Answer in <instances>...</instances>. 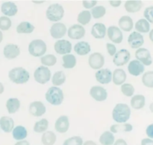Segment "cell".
<instances>
[{
    "label": "cell",
    "mask_w": 153,
    "mask_h": 145,
    "mask_svg": "<svg viewBox=\"0 0 153 145\" xmlns=\"http://www.w3.org/2000/svg\"><path fill=\"white\" fill-rule=\"evenodd\" d=\"M131 116V110L126 104H117L112 112L113 119L118 124L126 123Z\"/></svg>",
    "instance_id": "obj_1"
},
{
    "label": "cell",
    "mask_w": 153,
    "mask_h": 145,
    "mask_svg": "<svg viewBox=\"0 0 153 145\" xmlns=\"http://www.w3.org/2000/svg\"><path fill=\"white\" fill-rule=\"evenodd\" d=\"M10 80L16 84H24L27 83L30 78V74L26 69L22 67H16L8 72Z\"/></svg>",
    "instance_id": "obj_2"
},
{
    "label": "cell",
    "mask_w": 153,
    "mask_h": 145,
    "mask_svg": "<svg viewBox=\"0 0 153 145\" xmlns=\"http://www.w3.org/2000/svg\"><path fill=\"white\" fill-rule=\"evenodd\" d=\"M45 97L46 101L53 106L61 105L64 98L63 91L57 86L49 88L46 92Z\"/></svg>",
    "instance_id": "obj_3"
},
{
    "label": "cell",
    "mask_w": 153,
    "mask_h": 145,
    "mask_svg": "<svg viewBox=\"0 0 153 145\" xmlns=\"http://www.w3.org/2000/svg\"><path fill=\"white\" fill-rule=\"evenodd\" d=\"M46 17L52 22L60 21L64 15V9L60 4H52L48 7L46 12Z\"/></svg>",
    "instance_id": "obj_4"
},
{
    "label": "cell",
    "mask_w": 153,
    "mask_h": 145,
    "mask_svg": "<svg viewBox=\"0 0 153 145\" xmlns=\"http://www.w3.org/2000/svg\"><path fill=\"white\" fill-rule=\"evenodd\" d=\"M46 50H47V46L45 42L42 40H32L28 46V52L30 54L36 57L43 56Z\"/></svg>",
    "instance_id": "obj_5"
},
{
    "label": "cell",
    "mask_w": 153,
    "mask_h": 145,
    "mask_svg": "<svg viewBox=\"0 0 153 145\" xmlns=\"http://www.w3.org/2000/svg\"><path fill=\"white\" fill-rule=\"evenodd\" d=\"M34 80L40 84H45L50 80L51 71L47 67L39 66L34 73Z\"/></svg>",
    "instance_id": "obj_6"
},
{
    "label": "cell",
    "mask_w": 153,
    "mask_h": 145,
    "mask_svg": "<svg viewBox=\"0 0 153 145\" xmlns=\"http://www.w3.org/2000/svg\"><path fill=\"white\" fill-rule=\"evenodd\" d=\"M88 63L93 69L100 70L105 64L104 56L99 52L91 54L88 58Z\"/></svg>",
    "instance_id": "obj_7"
},
{
    "label": "cell",
    "mask_w": 153,
    "mask_h": 145,
    "mask_svg": "<svg viewBox=\"0 0 153 145\" xmlns=\"http://www.w3.org/2000/svg\"><path fill=\"white\" fill-rule=\"evenodd\" d=\"M131 54L127 49H121L117 52L114 56L113 63L117 66H122L126 65L129 61Z\"/></svg>",
    "instance_id": "obj_8"
},
{
    "label": "cell",
    "mask_w": 153,
    "mask_h": 145,
    "mask_svg": "<svg viewBox=\"0 0 153 145\" xmlns=\"http://www.w3.org/2000/svg\"><path fill=\"white\" fill-rule=\"evenodd\" d=\"M135 57L137 58V60L141 63L143 66H150L152 63L150 52L145 48H140L136 51Z\"/></svg>",
    "instance_id": "obj_9"
},
{
    "label": "cell",
    "mask_w": 153,
    "mask_h": 145,
    "mask_svg": "<svg viewBox=\"0 0 153 145\" xmlns=\"http://www.w3.org/2000/svg\"><path fill=\"white\" fill-rule=\"evenodd\" d=\"M54 49L58 54H68L72 50V44L70 41L66 40H59L55 42Z\"/></svg>",
    "instance_id": "obj_10"
},
{
    "label": "cell",
    "mask_w": 153,
    "mask_h": 145,
    "mask_svg": "<svg viewBox=\"0 0 153 145\" xmlns=\"http://www.w3.org/2000/svg\"><path fill=\"white\" fill-rule=\"evenodd\" d=\"M67 35L72 40H80L85 35V29L79 24L73 25L67 31Z\"/></svg>",
    "instance_id": "obj_11"
},
{
    "label": "cell",
    "mask_w": 153,
    "mask_h": 145,
    "mask_svg": "<svg viewBox=\"0 0 153 145\" xmlns=\"http://www.w3.org/2000/svg\"><path fill=\"white\" fill-rule=\"evenodd\" d=\"M106 33H107L109 40H111L114 43L120 44L122 43L123 36L122 31L118 27L115 26V25H111L108 28Z\"/></svg>",
    "instance_id": "obj_12"
},
{
    "label": "cell",
    "mask_w": 153,
    "mask_h": 145,
    "mask_svg": "<svg viewBox=\"0 0 153 145\" xmlns=\"http://www.w3.org/2000/svg\"><path fill=\"white\" fill-rule=\"evenodd\" d=\"M128 43L131 49H140L142 45L144 43V39L141 34L134 31L128 36Z\"/></svg>",
    "instance_id": "obj_13"
},
{
    "label": "cell",
    "mask_w": 153,
    "mask_h": 145,
    "mask_svg": "<svg viewBox=\"0 0 153 145\" xmlns=\"http://www.w3.org/2000/svg\"><path fill=\"white\" fill-rule=\"evenodd\" d=\"M90 95L97 101H104L107 99L108 92L107 90L102 86H94L91 87Z\"/></svg>",
    "instance_id": "obj_14"
},
{
    "label": "cell",
    "mask_w": 153,
    "mask_h": 145,
    "mask_svg": "<svg viewBox=\"0 0 153 145\" xmlns=\"http://www.w3.org/2000/svg\"><path fill=\"white\" fill-rule=\"evenodd\" d=\"M67 33V27L64 23L56 22L53 24L50 28V34L54 39H61L64 37Z\"/></svg>",
    "instance_id": "obj_15"
},
{
    "label": "cell",
    "mask_w": 153,
    "mask_h": 145,
    "mask_svg": "<svg viewBox=\"0 0 153 145\" xmlns=\"http://www.w3.org/2000/svg\"><path fill=\"white\" fill-rule=\"evenodd\" d=\"M95 77L101 84H108L112 80V72L108 68H102L96 72Z\"/></svg>",
    "instance_id": "obj_16"
},
{
    "label": "cell",
    "mask_w": 153,
    "mask_h": 145,
    "mask_svg": "<svg viewBox=\"0 0 153 145\" xmlns=\"http://www.w3.org/2000/svg\"><path fill=\"white\" fill-rule=\"evenodd\" d=\"M46 109L41 101H33L29 105V112L34 117H40L46 113Z\"/></svg>",
    "instance_id": "obj_17"
},
{
    "label": "cell",
    "mask_w": 153,
    "mask_h": 145,
    "mask_svg": "<svg viewBox=\"0 0 153 145\" xmlns=\"http://www.w3.org/2000/svg\"><path fill=\"white\" fill-rule=\"evenodd\" d=\"M3 54L7 59H14V58L17 57L20 54V49L16 45L13 44V43H9L4 46Z\"/></svg>",
    "instance_id": "obj_18"
},
{
    "label": "cell",
    "mask_w": 153,
    "mask_h": 145,
    "mask_svg": "<svg viewBox=\"0 0 153 145\" xmlns=\"http://www.w3.org/2000/svg\"><path fill=\"white\" fill-rule=\"evenodd\" d=\"M70 127V121L67 116H61L56 120L55 124V129L59 133H65Z\"/></svg>",
    "instance_id": "obj_19"
},
{
    "label": "cell",
    "mask_w": 153,
    "mask_h": 145,
    "mask_svg": "<svg viewBox=\"0 0 153 145\" xmlns=\"http://www.w3.org/2000/svg\"><path fill=\"white\" fill-rule=\"evenodd\" d=\"M144 70V66L137 60H131L128 66V71L129 74L133 76H135V77L143 74Z\"/></svg>",
    "instance_id": "obj_20"
},
{
    "label": "cell",
    "mask_w": 153,
    "mask_h": 145,
    "mask_svg": "<svg viewBox=\"0 0 153 145\" xmlns=\"http://www.w3.org/2000/svg\"><path fill=\"white\" fill-rule=\"evenodd\" d=\"M1 13L5 16H13L17 13L18 8L16 4L12 1H6L2 3L1 6Z\"/></svg>",
    "instance_id": "obj_21"
},
{
    "label": "cell",
    "mask_w": 153,
    "mask_h": 145,
    "mask_svg": "<svg viewBox=\"0 0 153 145\" xmlns=\"http://www.w3.org/2000/svg\"><path fill=\"white\" fill-rule=\"evenodd\" d=\"M106 32H107V29H106L105 25L100 22L94 24L91 29V34L96 39H103L105 37Z\"/></svg>",
    "instance_id": "obj_22"
},
{
    "label": "cell",
    "mask_w": 153,
    "mask_h": 145,
    "mask_svg": "<svg viewBox=\"0 0 153 145\" xmlns=\"http://www.w3.org/2000/svg\"><path fill=\"white\" fill-rule=\"evenodd\" d=\"M126 80V73L123 69L117 68L112 73V81L117 86L123 84Z\"/></svg>",
    "instance_id": "obj_23"
},
{
    "label": "cell",
    "mask_w": 153,
    "mask_h": 145,
    "mask_svg": "<svg viewBox=\"0 0 153 145\" xmlns=\"http://www.w3.org/2000/svg\"><path fill=\"white\" fill-rule=\"evenodd\" d=\"M0 128L4 131V132H11L14 128V121L13 119L7 116H3L0 119Z\"/></svg>",
    "instance_id": "obj_24"
},
{
    "label": "cell",
    "mask_w": 153,
    "mask_h": 145,
    "mask_svg": "<svg viewBox=\"0 0 153 145\" xmlns=\"http://www.w3.org/2000/svg\"><path fill=\"white\" fill-rule=\"evenodd\" d=\"M118 25L121 30L126 31V32H129L131 31L134 27L133 20L129 16H123L119 19Z\"/></svg>",
    "instance_id": "obj_25"
},
{
    "label": "cell",
    "mask_w": 153,
    "mask_h": 145,
    "mask_svg": "<svg viewBox=\"0 0 153 145\" xmlns=\"http://www.w3.org/2000/svg\"><path fill=\"white\" fill-rule=\"evenodd\" d=\"M142 6H143V2L141 1H138V0H130V1H126L125 3L126 10L128 13H136L138 12L139 10L141 9Z\"/></svg>",
    "instance_id": "obj_26"
},
{
    "label": "cell",
    "mask_w": 153,
    "mask_h": 145,
    "mask_svg": "<svg viewBox=\"0 0 153 145\" xmlns=\"http://www.w3.org/2000/svg\"><path fill=\"white\" fill-rule=\"evenodd\" d=\"M133 130L132 125L128 123L117 124L111 126L110 132L112 133H117V132H131Z\"/></svg>",
    "instance_id": "obj_27"
},
{
    "label": "cell",
    "mask_w": 153,
    "mask_h": 145,
    "mask_svg": "<svg viewBox=\"0 0 153 145\" xmlns=\"http://www.w3.org/2000/svg\"><path fill=\"white\" fill-rule=\"evenodd\" d=\"M74 51L77 54L81 55V56L87 55L91 52V46L87 42H79L75 45Z\"/></svg>",
    "instance_id": "obj_28"
},
{
    "label": "cell",
    "mask_w": 153,
    "mask_h": 145,
    "mask_svg": "<svg viewBox=\"0 0 153 145\" xmlns=\"http://www.w3.org/2000/svg\"><path fill=\"white\" fill-rule=\"evenodd\" d=\"M20 107V101L18 98H9L6 102V108L9 114H14L19 110Z\"/></svg>",
    "instance_id": "obj_29"
},
{
    "label": "cell",
    "mask_w": 153,
    "mask_h": 145,
    "mask_svg": "<svg viewBox=\"0 0 153 145\" xmlns=\"http://www.w3.org/2000/svg\"><path fill=\"white\" fill-rule=\"evenodd\" d=\"M12 135L13 138L17 141H22L24 140L28 135L26 129L22 126H16L12 130Z\"/></svg>",
    "instance_id": "obj_30"
},
{
    "label": "cell",
    "mask_w": 153,
    "mask_h": 145,
    "mask_svg": "<svg viewBox=\"0 0 153 145\" xmlns=\"http://www.w3.org/2000/svg\"><path fill=\"white\" fill-rule=\"evenodd\" d=\"M131 106L134 110H140L145 106V97L143 95H136L131 100Z\"/></svg>",
    "instance_id": "obj_31"
},
{
    "label": "cell",
    "mask_w": 153,
    "mask_h": 145,
    "mask_svg": "<svg viewBox=\"0 0 153 145\" xmlns=\"http://www.w3.org/2000/svg\"><path fill=\"white\" fill-rule=\"evenodd\" d=\"M63 67L65 68H73L76 66V57L71 54H65L62 57Z\"/></svg>",
    "instance_id": "obj_32"
},
{
    "label": "cell",
    "mask_w": 153,
    "mask_h": 145,
    "mask_svg": "<svg viewBox=\"0 0 153 145\" xmlns=\"http://www.w3.org/2000/svg\"><path fill=\"white\" fill-rule=\"evenodd\" d=\"M57 136L52 131H46L41 137V141L43 145H54L56 142Z\"/></svg>",
    "instance_id": "obj_33"
},
{
    "label": "cell",
    "mask_w": 153,
    "mask_h": 145,
    "mask_svg": "<svg viewBox=\"0 0 153 145\" xmlns=\"http://www.w3.org/2000/svg\"><path fill=\"white\" fill-rule=\"evenodd\" d=\"M35 27L28 22H22L16 27V32L18 34H31L34 31Z\"/></svg>",
    "instance_id": "obj_34"
},
{
    "label": "cell",
    "mask_w": 153,
    "mask_h": 145,
    "mask_svg": "<svg viewBox=\"0 0 153 145\" xmlns=\"http://www.w3.org/2000/svg\"><path fill=\"white\" fill-rule=\"evenodd\" d=\"M114 136L110 131H105L100 137V142L102 145H112L114 143Z\"/></svg>",
    "instance_id": "obj_35"
},
{
    "label": "cell",
    "mask_w": 153,
    "mask_h": 145,
    "mask_svg": "<svg viewBox=\"0 0 153 145\" xmlns=\"http://www.w3.org/2000/svg\"><path fill=\"white\" fill-rule=\"evenodd\" d=\"M66 81V75L64 71H58L55 72L52 78V84L55 86H59L64 84Z\"/></svg>",
    "instance_id": "obj_36"
},
{
    "label": "cell",
    "mask_w": 153,
    "mask_h": 145,
    "mask_svg": "<svg viewBox=\"0 0 153 145\" xmlns=\"http://www.w3.org/2000/svg\"><path fill=\"white\" fill-rule=\"evenodd\" d=\"M135 30L137 33H148L150 30V25L145 19H140L135 23Z\"/></svg>",
    "instance_id": "obj_37"
},
{
    "label": "cell",
    "mask_w": 153,
    "mask_h": 145,
    "mask_svg": "<svg viewBox=\"0 0 153 145\" xmlns=\"http://www.w3.org/2000/svg\"><path fill=\"white\" fill-rule=\"evenodd\" d=\"M48 127H49V121H48V120L46 119H43L34 124V131L35 132H37V133L44 132L48 129Z\"/></svg>",
    "instance_id": "obj_38"
},
{
    "label": "cell",
    "mask_w": 153,
    "mask_h": 145,
    "mask_svg": "<svg viewBox=\"0 0 153 145\" xmlns=\"http://www.w3.org/2000/svg\"><path fill=\"white\" fill-rule=\"evenodd\" d=\"M91 14L89 10H83L80 12L79 14L78 15L77 21L81 25H86L91 22Z\"/></svg>",
    "instance_id": "obj_39"
},
{
    "label": "cell",
    "mask_w": 153,
    "mask_h": 145,
    "mask_svg": "<svg viewBox=\"0 0 153 145\" xmlns=\"http://www.w3.org/2000/svg\"><path fill=\"white\" fill-rule=\"evenodd\" d=\"M106 13V9L105 7L103 6H95L91 9V14L93 16L94 19H100V18L103 17Z\"/></svg>",
    "instance_id": "obj_40"
},
{
    "label": "cell",
    "mask_w": 153,
    "mask_h": 145,
    "mask_svg": "<svg viewBox=\"0 0 153 145\" xmlns=\"http://www.w3.org/2000/svg\"><path fill=\"white\" fill-rule=\"evenodd\" d=\"M40 61H41V63L43 64V66H53L54 65L56 64L57 58L53 54H47L46 56L42 57Z\"/></svg>",
    "instance_id": "obj_41"
},
{
    "label": "cell",
    "mask_w": 153,
    "mask_h": 145,
    "mask_svg": "<svg viewBox=\"0 0 153 145\" xmlns=\"http://www.w3.org/2000/svg\"><path fill=\"white\" fill-rule=\"evenodd\" d=\"M142 82L143 85L148 88L153 87V71H149L145 72L142 77Z\"/></svg>",
    "instance_id": "obj_42"
},
{
    "label": "cell",
    "mask_w": 153,
    "mask_h": 145,
    "mask_svg": "<svg viewBox=\"0 0 153 145\" xmlns=\"http://www.w3.org/2000/svg\"><path fill=\"white\" fill-rule=\"evenodd\" d=\"M121 92L125 96L131 97L134 93V88L130 83H123L121 86Z\"/></svg>",
    "instance_id": "obj_43"
},
{
    "label": "cell",
    "mask_w": 153,
    "mask_h": 145,
    "mask_svg": "<svg viewBox=\"0 0 153 145\" xmlns=\"http://www.w3.org/2000/svg\"><path fill=\"white\" fill-rule=\"evenodd\" d=\"M12 22L9 17L3 16L0 17V30L1 31H7L11 27Z\"/></svg>",
    "instance_id": "obj_44"
},
{
    "label": "cell",
    "mask_w": 153,
    "mask_h": 145,
    "mask_svg": "<svg viewBox=\"0 0 153 145\" xmlns=\"http://www.w3.org/2000/svg\"><path fill=\"white\" fill-rule=\"evenodd\" d=\"M83 139L80 136H73L65 140L63 145H82Z\"/></svg>",
    "instance_id": "obj_45"
},
{
    "label": "cell",
    "mask_w": 153,
    "mask_h": 145,
    "mask_svg": "<svg viewBox=\"0 0 153 145\" xmlns=\"http://www.w3.org/2000/svg\"><path fill=\"white\" fill-rule=\"evenodd\" d=\"M152 12H153V6H149V7H146L145 9L144 12H143V16H144L145 19L148 22L152 23L153 22V18H152Z\"/></svg>",
    "instance_id": "obj_46"
},
{
    "label": "cell",
    "mask_w": 153,
    "mask_h": 145,
    "mask_svg": "<svg viewBox=\"0 0 153 145\" xmlns=\"http://www.w3.org/2000/svg\"><path fill=\"white\" fill-rule=\"evenodd\" d=\"M106 49H107V51L110 56H114L115 54L117 53L116 47H115L114 45L111 44V43H108L107 44H106Z\"/></svg>",
    "instance_id": "obj_47"
},
{
    "label": "cell",
    "mask_w": 153,
    "mask_h": 145,
    "mask_svg": "<svg viewBox=\"0 0 153 145\" xmlns=\"http://www.w3.org/2000/svg\"><path fill=\"white\" fill-rule=\"evenodd\" d=\"M97 4V1H82V4H83L84 7H85L86 9H90L93 8V7H95Z\"/></svg>",
    "instance_id": "obj_48"
},
{
    "label": "cell",
    "mask_w": 153,
    "mask_h": 145,
    "mask_svg": "<svg viewBox=\"0 0 153 145\" xmlns=\"http://www.w3.org/2000/svg\"><path fill=\"white\" fill-rule=\"evenodd\" d=\"M146 132V135L149 137V138H151V139H152L153 138V125L152 124H150L149 126L147 127Z\"/></svg>",
    "instance_id": "obj_49"
},
{
    "label": "cell",
    "mask_w": 153,
    "mask_h": 145,
    "mask_svg": "<svg viewBox=\"0 0 153 145\" xmlns=\"http://www.w3.org/2000/svg\"><path fill=\"white\" fill-rule=\"evenodd\" d=\"M141 145H153V141L151 138H143L141 141Z\"/></svg>",
    "instance_id": "obj_50"
},
{
    "label": "cell",
    "mask_w": 153,
    "mask_h": 145,
    "mask_svg": "<svg viewBox=\"0 0 153 145\" xmlns=\"http://www.w3.org/2000/svg\"><path fill=\"white\" fill-rule=\"evenodd\" d=\"M109 3H110V4L112 6V7H117L120 5L122 1H120V0H118V1H113V0H112V1H109Z\"/></svg>",
    "instance_id": "obj_51"
},
{
    "label": "cell",
    "mask_w": 153,
    "mask_h": 145,
    "mask_svg": "<svg viewBox=\"0 0 153 145\" xmlns=\"http://www.w3.org/2000/svg\"><path fill=\"white\" fill-rule=\"evenodd\" d=\"M114 145H127V143L125 140L120 138V139H117L114 143Z\"/></svg>",
    "instance_id": "obj_52"
},
{
    "label": "cell",
    "mask_w": 153,
    "mask_h": 145,
    "mask_svg": "<svg viewBox=\"0 0 153 145\" xmlns=\"http://www.w3.org/2000/svg\"><path fill=\"white\" fill-rule=\"evenodd\" d=\"M14 145H30V144L28 141L22 140V141H19L18 142H16Z\"/></svg>",
    "instance_id": "obj_53"
},
{
    "label": "cell",
    "mask_w": 153,
    "mask_h": 145,
    "mask_svg": "<svg viewBox=\"0 0 153 145\" xmlns=\"http://www.w3.org/2000/svg\"><path fill=\"white\" fill-rule=\"evenodd\" d=\"M82 145H97V144L93 141H85V142Z\"/></svg>",
    "instance_id": "obj_54"
},
{
    "label": "cell",
    "mask_w": 153,
    "mask_h": 145,
    "mask_svg": "<svg viewBox=\"0 0 153 145\" xmlns=\"http://www.w3.org/2000/svg\"><path fill=\"white\" fill-rule=\"evenodd\" d=\"M4 86H3L2 83H1V82H0V95L3 93V92H4Z\"/></svg>",
    "instance_id": "obj_55"
},
{
    "label": "cell",
    "mask_w": 153,
    "mask_h": 145,
    "mask_svg": "<svg viewBox=\"0 0 153 145\" xmlns=\"http://www.w3.org/2000/svg\"><path fill=\"white\" fill-rule=\"evenodd\" d=\"M2 40H3V34H2V32L0 31V43H1Z\"/></svg>",
    "instance_id": "obj_56"
},
{
    "label": "cell",
    "mask_w": 153,
    "mask_h": 145,
    "mask_svg": "<svg viewBox=\"0 0 153 145\" xmlns=\"http://www.w3.org/2000/svg\"><path fill=\"white\" fill-rule=\"evenodd\" d=\"M153 33V30H151L150 31V40L151 41H152V34Z\"/></svg>",
    "instance_id": "obj_57"
},
{
    "label": "cell",
    "mask_w": 153,
    "mask_h": 145,
    "mask_svg": "<svg viewBox=\"0 0 153 145\" xmlns=\"http://www.w3.org/2000/svg\"><path fill=\"white\" fill-rule=\"evenodd\" d=\"M33 2L37 3V4H41L42 2H43V1H33Z\"/></svg>",
    "instance_id": "obj_58"
}]
</instances>
